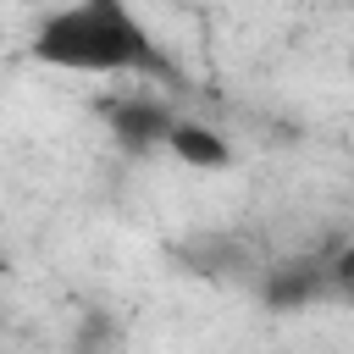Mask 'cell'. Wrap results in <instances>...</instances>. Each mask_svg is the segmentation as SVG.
Masks as SVG:
<instances>
[{
    "instance_id": "cell-1",
    "label": "cell",
    "mask_w": 354,
    "mask_h": 354,
    "mask_svg": "<svg viewBox=\"0 0 354 354\" xmlns=\"http://www.w3.org/2000/svg\"><path fill=\"white\" fill-rule=\"evenodd\" d=\"M33 61L83 77H177L127 0H66L33 28Z\"/></svg>"
},
{
    "instance_id": "cell-2",
    "label": "cell",
    "mask_w": 354,
    "mask_h": 354,
    "mask_svg": "<svg viewBox=\"0 0 354 354\" xmlns=\"http://www.w3.org/2000/svg\"><path fill=\"white\" fill-rule=\"evenodd\" d=\"M326 288H332V266L304 260V254L277 260V266H266V277H260V299H266V310H277V315L310 310V304H315Z\"/></svg>"
},
{
    "instance_id": "cell-3",
    "label": "cell",
    "mask_w": 354,
    "mask_h": 354,
    "mask_svg": "<svg viewBox=\"0 0 354 354\" xmlns=\"http://www.w3.org/2000/svg\"><path fill=\"white\" fill-rule=\"evenodd\" d=\"M105 122H111V133H116L122 149H149V144H166V138H171L177 111L160 105V100L127 94V100H111V105H105Z\"/></svg>"
},
{
    "instance_id": "cell-4",
    "label": "cell",
    "mask_w": 354,
    "mask_h": 354,
    "mask_svg": "<svg viewBox=\"0 0 354 354\" xmlns=\"http://www.w3.org/2000/svg\"><path fill=\"white\" fill-rule=\"evenodd\" d=\"M166 149H171L188 171H227V166H232V144H227V133L210 127V122H199V116H177Z\"/></svg>"
},
{
    "instance_id": "cell-5",
    "label": "cell",
    "mask_w": 354,
    "mask_h": 354,
    "mask_svg": "<svg viewBox=\"0 0 354 354\" xmlns=\"http://www.w3.org/2000/svg\"><path fill=\"white\" fill-rule=\"evenodd\" d=\"M122 337H127L122 315L105 310V304H88V310H77L66 348H72V354H122Z\"/></svg>"
},
{
    "instance_id": "cell-6",
    "label": "cell",
    "mask_w": 354,
    "mask_h": 354,
    "mask_svg": "<svg viewBox=\"0 0 354 354\" xmlns=\"http://www.w3.org/2000/svg\"><path fill=\"white\" fill-rule=\"evenodd\" d=\"M332 282H337V288H354V243L337 249V260H332Z\"/></svg>"
}]
</instances>
